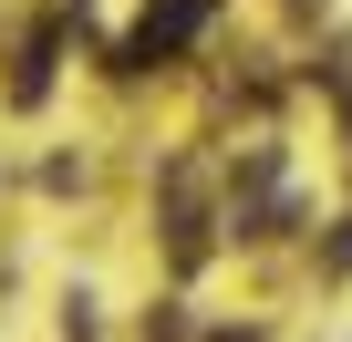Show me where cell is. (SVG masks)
Segmentation results:
<instances>
[{
  "label": "cell",
  "mask_w": 352,
  "mask_h": 342,
  "mask_svg": "<svg viewBox=\"0 0 352 342\" xmlns=\"http://www.w3.org/2000/svg\"><path fill=\"white\" fill-rule=\"evenodd\" d=\"M197 11H208V0H166V11H145V32H135V52H124V63H155V52H176V42L197 32Z\"/></svg>",
  "instance_id": "6da1fadb"
}]
</instances>
